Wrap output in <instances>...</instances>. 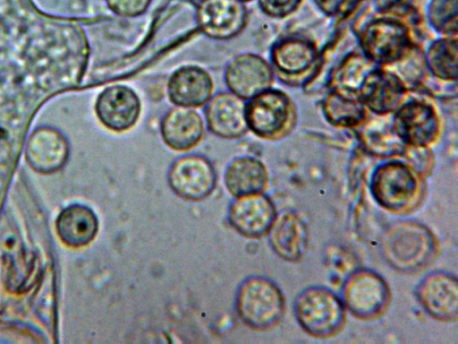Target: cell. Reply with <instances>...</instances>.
<instances>
[{
  "instance_id": "obj_5",
  "label": "cell",
  "mask_w": 458,
  "mask_h": 344,
  "mask_svg": "<svg viewBox=\"0 0 458 344\" xmlns=\"http://www.w3.org/2000/svg\"><path fill=\"white\" fill-rule=\"evenodd\" d=\"M342 301L353 317L361 321H374L385 314L392 293L385 278L367 268L351 271L344 280Z\"/></svg>"
},
{
  "instance_id": "obj_24",
  "label": "cell",
  "mask_w": 458,
  "mask_h": 344,
  "mask_svg": "<svg viewBox=\"0 0 458 344\" xmlns=\"http://www.w3.org/2000/svg\"><path fill=\"white\" fill-rule=\"evenodd\" d=\"M359 137L364 150L379 158L402 157L407 146L394 131L392 122L380 118L366 123Z\"/></svg>"
},
{
  "instance_id": "obj_28",
  "label": "cell",
  "mask_w": 458,
  "mask_h": 344,
  "mask_svg": "<svg viewBox=\"0 0 458 344\" xmlns=\"http://www.w3.org/2000/svg\"><path fill=\"white\" fill-rule=\"evenodd\" d=\"M368 60L363 56H350L338 71L337 79H339L342 87L352 94L358 91L371 72Z\"/></svg>"
},
{
  "instance_id": "obj_14",
  "label": "cell",
  "mask_w": 458,
  "mask_h": 344,
  "mask_svg": "<svg viewBox=\"0 0 458 344\" xmlns=\"http://www.w3.org/2000/svg\"><path fill=\"white\" fill-rule=\"evenodd\" d=\"M392 125L406 145L429 146L439 133L435 110L420 100L403 105L394 114Z\"/></svg>"
},
{
  "instance_id": "obj_37",
  "label": "cell",
  "mask_w": 458,
  "mask_h": 344,
  "mask_svg": "<svg viewBox=\"0 0 458 344\" xmlns=\"http://www.w3.org/2000/svg\"><path fill=\"white\" fill-rule=\"evenodd\" d=\"M197 1H199V2L200 0H197Z\"/></svg>"
},
{
  "instance_id": "obj_35",
  "label": "cell",
  "mask_w": 458,
  "mask_h": 344,
  "mask_svg": "<svg viewBox=\"0 0 458 344\" xmlns=\"http://www.w3.org/2000/svg\"><path fill=\"white\" fill-rule=\"evenodd\" d=\"M317 5L327 14L336 13L346 0H314Z\"/></svg>"
},
{
  "instance_id": "obj_11",
  "label": "cell",
  "mask_w": 458,
  "mask_h": 344,
  "mask_svg": "<svg viewBox=\"0 0 458 344\" xmlns=\"http://www.w3.org/2000/svg\"><path fill=\"white\" fill-rule=\"evenodd\" d=\"M247 9L240 0H200L196 20L207 37L225 40L240 34L247 24Z\"/></svg>"
},
{
  "instance_id": "obj_32",
  "label": "cell",
  "mask_w": 458,
  "mask_h": 344,
  "mask_svg": "<svg viewBox=\"0 0 458 344\" xmlns=\"http://www.w3.org/2000/svg\"><path fill=\"white\" fill-rule=\"evenodd\" d=\"M108 8L123 17H136L143 14L151 0H105Z\"/></svg>"
},
{
  "instance_id": "obj_33",
  "label": "cell",
  "mask_w": 458,
  "mask_h": 344,
  "mask_svg": "<svg viewBox=\"0 0 458 344\" xmlns=\"http://www.w3.org/2000/svg\"><path fill=\"white\" fill-rule=\"evenodd\" d=\"M301 0H259L262 11L274 18L285 17L293 13Z\"/></svg>"
},
{
  "instance_id": "obj_23",
  "label": "cell",
  "mask_w": 458,
  "mask_h": 344,
  "mask_svg": "<svg viewBox=\"0 0 458 344\" xmlns=\"http://www.w3.org/2000/svg\"><path fill=\"white\" fill-rule=\"evenodd\" d=\"M360 90L365 104L380 114L394 109L404 93L402 81L396 75L382 71H371Z\"/></svg>"
},
{
  "instance_id": "obj_31",
  "label": "cell",
  "mask_w": 458,
  "mask_h": 344,
  "mask_svg": "<svg viewBox=\"0 0 458 344\" xmlns=\"http://www.w3.org/2000/svg\"><path fill=\"white\" fill-rule=\"evenodd\" d=\"M403 56L399 68V79L405 81L408 83H416L423 76L425 72V61L420 51L415 47L410 49Z\"/></svg>"
},
{
  "instance_id": "obj_4",
  "label": "cell",
  "mask_w": 458,
  "mask_h": 344,
  "mask_svg": "<svg viewBox=\"0 0 458 344\" xmlns=\"http://www.w3.org/2000/svg\"><path fill=\"white\" fill-rule=\"evenodd\" d=\"M293 313L303 331L316 339L336 336L347 319L342 298L324 286L303 288L294 299Z\"/></svg>"
},
{
  "instance_id": "obj_17",
  "label": "cell",
  "mask_w": 458,
  "mask_h": 344,
  "mask_svg": "<svg viewBox=\"0 0 458 344\" xmlns=\"http://www.w3.org/2000/svg\"><path fill=\"white\" fill-rule=\"evenodd\" d=\"M213 88L211 75L197 65L177 69L167 82L170 101L177 107L189 108L206 105L211 99Z\"/></svg>"
},
{
  "instance_id": "obj_30",
  "label": "cell",
  "mask_w": 458,
  "mask_h": 344,
  "mask_svg": "<svg viewBox=\"0 0 458 344\" xmlns=\"http://www.w3.org/2000/svg\"><path fill=\"white\" fill-rule=\"evenodd\" d=\"M402 157L421 176L426 178L434 168V154L429 146L407 145Z\"/></svg>"
},
{
  "instance_id": "obj_36",
  "label": "cell",
  "mask_w": 458,
  "mask_h": 344,
  "mask_svg": "<svg viewBox=\"0 0 458 344\" xmlns=\"http://www.w3.org/2000/svg\"><path fill=\"white\" fill-rule=\"evenodd\" d=\"M240 1H242V3H244V2H250V1H252V0H240Z\"/></svg>"
},
{
  "instance_id": "obj_13",
  "label": "cell",
  "mask_w": 458,
  "mask_h": 344,
  "mask_svg": "<svg viewBox=\"0 0 458 344\" xmlns=\"http://www.w3.org/2000/svg\"><path fill=\"white\" fill-rule=\"evenodd\" d=\"M225 78L233 94L242 99H250L270 88L273 71L263 57L242 54L229 62Z\"/></svg>"
},
{
  "instance_id": "obj_18",
  "label": "cell",
  "mask_w": 458,
  "mask_h": 344,
  "mask_svg": "<svg viewBox=\"0 0 458 344\" xmlns=\"http://www.w3.org/2000/svg\"><path fill=\"white\" fill-rule=\"evenodd\" d=\"M164 142L176 151L196 147L204 135V123L199 113L189 108L176 107L164 116L161 122Z\"/></svg>"
},
{
  "instance_id": "obj_34",
  "label": "cell",
  "mask_w": 458,
  "mask_h": 344,
  "mask_svg": "<svg viewBox=\"0 0 458 344\" xmlns=\"http://www.w3.org/2000/svg\"><path fill=\"white\" fill-rule=\"evenodd\" d=\"M412 0H375L377 8L383 13L404 14L412 7Z\"/></svg>"
},
{
  "instance_id": "obj_16",
  "label": "cell",
  "mask_w": 458,
  "mask_h": 344,
  "mask_svg": "<svg viewBox=\"0 0 458 344\" xmlns=\"http://www.w3.org/2000/svg\"><path fill=\"white\" fill-rule=\"evenodd\" d=\"M243 100L233 93L220 92L208 102L205 116L209 131L216 136L233 140L249 130Z\"/></svg>"
},
{
  "instance_id": "obj_8",
  "label": "cell",
  "mask_w": 458,
  "mask_h": 344,
  "mask_svg": "<svg viewBox=\"0 0 458 344\" xmlns=\"http://www.w3.org/2000/svg\"><path fill=\"white\" fill-rule=\"evenodd\" d=\"M415 297L432 319L445 323L457 322L458 281L453 273L437 270L426 274L416 287Z\"/></svg>"
},
{
  "instance_id": "obj_10",
  "label": "cell",
  "mask_w": 458,
  "mask_h": 344,
  "mask_svg": "<svg viewBox=\"0 0 458 344\" xmlns=\"http://www.w3.org/2000/svg\"><path fill=\"white\" fill-rule=\"evenodd\" d=\"M360 41L367 57L381 64L401 59L410 48L406 27L393 19L369 22L363 29Z\"/></svg>"
},
{
  "instance_id": "obj_21",
  "label": "cell",
  "mask_w": 458,
  "mask_h": 344,
  "mask_svg": "<svg viewBox=\"0 0 458 344\" xmlns=\"http://www.w3.org/2000/svg\"><path fill=\"white\" fill-rule=\"evenodd\" d=\"M268 184L266 166L258 159L242 156L231 160L225 172V185L234 197L264 193Z\"/></svg>"
},
{
  "instance_id": "obj_2",
  "label": "cell",
  "mask_w": 458,
  "mask_h": 344,
  "mask_svg": "<svg viewBox=\"0 0 458 344\" xmlns=\"http://www.w3.org/2000/svg\"><path fill=\"white\" fill-rule=\"evenodd\" d=\"M369 191L373 200L386 211L406 215L423 202L425 178L405 160L388 159L372 171Z\"/></svg>"
},
{
  "instance_id": "obj_15",
  "label": "cell",
  "mask_w": 458,
  "mask_h": 344,
  "mask_svg": "<svg viewBox=\"0 0 458 344\" xmlns=\"http://www.w3.org/2000/svg\"><path fill=\"white\" fill-rule=\"evenodd\" d=\"M267 236L275 254L286 262H298L308 251V226L294 211L277 214Z\"/></svg>"
},
{
  "instance_id": "obj_12",
  "label": "cell",
  "mask_w": 458,
  "mask_h": 344,
  "mask_svg": "<svg viewBox=\"0 0 458 344\" xmlns=\"http://www.w3.org/2000/svg\"><path fill=\"white\" fill-rule=\"evenodd\" d=\"M96 115L108 130L123 133L132 128L138 122L141 103L137 93L125 85L106 88L95 103Z\"/></svg>"
},
{
  "instance_id": "obj_25",
  "label": "cell",
  "mask_w": 458,
  "mask_h": 344,
  "mask_svg": "<svg viewBox=\"0 0 458 344\" xmlns=\"http://www.w3.org/2000/svg\"><path fill=\"white\" fill-rule=\"evenodd\" d=\"M9 236L0 239L2 258L5 260L7 268V280L11 287L15 288L23 287L30 278L31 271V262L26 257L22 245L14 233Z\"/></svg>"
},
{
  "instance_id": "obj_20",
  "label": "cell",
  "mask_w": 458,
  "mask_h": 344,
  "mask_svg": "<svg viewBox=\"0 0 458 344\" xmlns=\"http://www.w3.org/2000/svg\"><path fill=\"white\" fill-rule=\"evenodd\" d=\"M98 228L96 213L82 204H73L65 208L56 220L59 237L63 243L74 248L90 244L97 236Z\"/></svg>"
},
{
  "instance_id": "obj_29",
  "label": "cell",
  "mask_w": 458,
  "mask_h": 344,
  "mask_svg": "<svg viewBox=\"0 0 458 344\" xmlns=\"http://www.w3.org/2000/svg\"><path fill=\"white\" fill-rule=\"evenodd\" d=\"M428 19L438 31L455 33L457 29V0H433L428 7Z\"/></svg>"
},
{
  "instance_id": "obj_26",
  "label": "cell",
  "mask_w": 458,
  "mask_h": 344,
  "mask_svg": "<svg viewBox=\"0 0 458 344\" xmlns=\"http://www.w3.org/2000/svg\"><path fill=\"white\" fill-rule=\"evenodd\" d=\"M324 100L326 116L335 125L352 127L364 118V105L358 100L339 93H331Z\"/></svg>"
},
{
  "instance_id": "obj_7",
  "label": "cell",
  "mask_w": 458,
  "mask_h": 344,
  "mask_svg": "<svg viewBox=\"0 0 458 344\" xmlns=\"http://www.w3.org/2000/svg\"><path fill=\"white\" fill-rule=\"evenodd\" d=\"M245 113L248 128L259 138L276 140L290 130V99L280 90H267L250 99Z\"/></svg>"
},
{
  "instance_id": "obj_27",
  "label": "cell",
  "mask_w": 458,
  "mask_h": 344,
  "mask_svg": "<svg viewBox=\"0 0 458 344\" xmlns=\"http://www.w3.org/2000/svg\"><path fill=\"white\" fill-rule=\"evenodd\" d=\"M456 61L457 43L455 39H440L433 43L428 48V68L439 79H456Z\"/></svg>"
},
{
  "instance_id": "obj_6",
  "label": "cell",
  "mask_w": 458,
  "mask_h": 344,
  "mask_svg": "<svg viewBox=\"0 0 458 344\" xmlns=\"http://www.w3.org/2000/svg\"><path fill=\"white\" fill-rule=\"evenodd\" d=\"M167 181L171 190L180 198L199 202L212 194L216 186L217 175L206 157L190 154L172 163Z\"/></svg>"
},
{
  "instance_id": "obj_19",
  "label": "cell",
  "mask_w": 458,
  "mask_h": 344,
  "mask_svg": "<svg viewBox=\"0 0 458 344\" xmlns=\"http://www.w3.org/2000/svg\"><path fill=\"white\" fill-rule=\"evenodd\" d=\"M69 154L65 138L52 128H38L30 135L26 146L29 165L40 173H52L62 168Z\"/></svg>"
},
{
  "instance_id": "obj_3",
  "label": "cell",
  "mask_w": 458,
  "mask_h": 344,
  "mask_svg": "<svg viewBox=\"0 0 458 344\" xmlns=\"http://www.w3.org/2000/svg\"><path fill=\"white\" fill-rule=\"evenodd\" d=\"M235 307L239 318L250 329L267 331L284 320L285 297L276 283L259 275L246 278L239 286Z\"/></svg>"
},
{
  "instance_id": "obj_9",
  "label": "cell",
  "mask_w": 458,
  "mask_h": 344,
  "mask_svg": "<svg viewBox=\"0 0 458 344\" xmlns=\"http://www.w3.org/2000/svg\"><path fill=\"white\" fill-rule=\"evenodd\" d=\"M277 214L271 198L258 193L235 197L229 205L227 219L241 236L259 239L267 236Z\"/></svg>"
},
{
  "instance_id": "obj_22",
  "label": "cell",
  "mask_w": 458,
  "mask_h": 344,
  "mask_svg": "<svg viewBox=\"0 0 458 344\" xmlns=\"http://www.w3.org/2000/svg\"><path fill=\"white\" fill-rule=\"evenodd\" d=\"M317 57L315 46L308 39L288 38L277 43L271 53L276 71L286 77L307 73Z\"/></svg>"
},
{
  "instance_id": "obj_1",
  "label": "cell",
  "mask_w": 458,
  "mask_h": 344,
  "mask_svg": "<svg viewBox=\"0 0 458 344\" xmlns=\"http://www.w3.org/2000/svg\"><path fill=\"white\" fill-rule=\"evenodd\" d=\"M381 253L387 264L404 274L418 273L437 258L439 243L435 233L414 219L398 220L384 232Z\"/></svg>"
}]
</instances>
